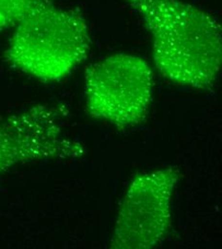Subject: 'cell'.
<instances>
[{
	"instance_id": "1",
	"label": "cell",
	"mask_w": 222,
	"mask_h": 249,
	"mask_svg": "<svg viewBox=\"0 0 222 249\" xmlns=\"http://www.w3.org/2000/svg\"><path fill=\"white\" fill-rule=\"evenodd\" d=\"M153 37L160 73L179 86L207 89L222 68V31L203 10L181 0H125Z\"/></svg>"
},
{
	"instance_id": "2",
	"label": "cell",
	"mask_w": 222,
	"mask_h": 249,
	"mask_svg": "<svg viewBox=\"0 0 222 249\" xmlns=\"http://www.w3.org/2000/svg\"><path fill=\"white\" fill-rule=\"evenodd\" d=\"M90 45L82 15L39 0L16 26L5 56L11 65L27 75L54 82L85 60Z\"/></svg>"
},
{
	"instance_id": "3",
	"label": "cell",
	"mask_w": 222,
	"mask_h": 249,
	"mask_svg": "<svg viewBox=\"0 0 222 249\" xmlns=\"http://www.w3.org/2000/svg\"><path fill=\"white\" fill-rule=\"evenodd\" d=\"M154 75L143 58L119 53L91 65L85 94L91 117L125 128L142 123L153 98Z\"/></svg>"
},
{
	"instance_id": "4",
	"label": "cell",
	"mask_w": 222,
	"mask_h": 249,
	"mask_svg": "<svg viewBox=\"0 0 222 249\" xmlns=\"http://www.w3.org/2000/svg\"><path fill=\"white\" fill-rule=\"evenodd\" d=\"M179 171L168 167L144 173L130 182L120 204L109 248L151 249L166 238Z\"/></svg>"
},
{
	"instance_id": "5",
	"label": "cell",
	"mask_w": 222,
	"mask_h": 249,
	"mask_svg": "<svg viewBox=\"0 0 222 249\" xmlns=\"http://www.w3.org/2000/svg\"><path fill=\"white\" fill-rule=\"evenodd\" d=\"M61 117L58 108L35 105L0 120V178L20 163L84 155L83 147L64 134Z\"/></svg>"
},
{
	"instance_id": "6",
	"label": "cell",
	"mask_w": 222,
	"mask_h": 249,
	"mask_svg": "<svg viewBox=\"0 0 222 249\" xmlns=\"http://www.w3.org/2000/svg\"><path fill=\"white\" fill-rule=\"evenodd\" d=\"M39 0H0V31L17 26Z\"/></svg>"
}]
</instances>
